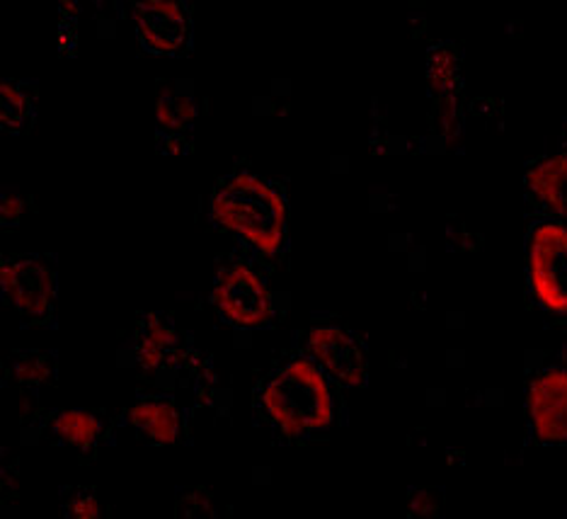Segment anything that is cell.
Segmentation results:
<instances>
[{"instance_id": "1", "label": "cell", "mask_w": 567, "mask_h": 519, "mask_svg": "<svg viewBox=\"0 0 567 519\" xmlns=\"http://www.w3.org/2000/svg\"><path fill=\"white\" fill-rule=\"evenodd\" d=\"M255 406L284 439L323 432L338 415L332 379L308 355L284 359L257 388Z\"/></svg>"}, {"instance_id": "2", "label": "cell", "mask_w": 567, "mask_h": 519, "mask_svg": "<svg viewBox=\"0 0 567 519\" xmlns=\"http://www.w3.org/2000/svg\"><path fill=\"white\" fill-rule=\"evenodd\" d=\"M212 222L262 257L287 248L289 206L284 192L252 171H236L216 183L209 202Z\"/></svg>"}, {"instance_id": "3", "label": "cell", "mask_w": 567, "mask_h": 519, "mask_svg": "<svg viewBox=\"0 0 567 519\" xmlns=\"http://www.w3.org/2000/svg\"><path fill=\"white\" fill-rule=\"evenodd\" d=\"M212 306L230 326L260 330L275 320L277 308L262 272L248 260L234 257L216 269Z\"/></svg>"}, {"instance_id": "4", "label": "cell", "mask_w": 567, "mask_h": 519, "mask_svg": "<svg viewBox=\"0 0 567 519\" xmlns=\"http://www.w3.org/2000/svg\"><path fill=\"white\" fill-rule=\"evenodd\" d=\"M526 277L536 304L567 316V224L540 218L526 238Z\"/></svg>"}, {"instance_id": "5", "label": "cell", "mask_w": 567, "mask_h": 519, "mask_svg": "<svg viewBox=\"0 0 567 519\" xmlns=\"http://www.w3.org/2000/svg\"><path fill=\"white\" fill-rule=\"evenodd\" d=\"M56 287V267L44 255H6L0 260V289L22 320H47L54 311Z\"/></svg>"}, {"instance_id": "6", "label": "cell", "mask_w": 567, "mask_h": 519, "mask_svg": "<svg viewBox=\"0 0 567 519\" xmlns=\"http://www.w3.org/2000/svg\"><path fill=\"white\" fill-rule=\"evenodd\" d=\"M306 355L323 369L332 381L362 388L369 379L367 353L352 330L340 323H316L306 333Z\"/></svg>"}, {"instance_id": "7", "label": "cell", "mask_w": 567, "mask_h": 519, "mask_svg": "<svg viewBox=\"0 0 567 519\" xmlns=\"http://www.w3.org/2000/svg\"><path fill=\"white\" fill-rule=\"evenodd\" d=\"M141 47L156 57H183L192 44V16L179 0H141L132 8Z\"/></svg>"}, {"instance_id": "8", "label": "cell", "mask_w": 567, "mask_h": 519, "mask_svg": "<svg viewBox=\"0 0 567 519\" xmlns=\"http://www.w3.org/2000/svg\"><path fill=\"white\" fill-rule=\"evenodd\" d=\"M526 413L538 442H567V367H548L528 381Z\"/></svg>"}, {"instance_id": "9", "label": "cell", "mask_w": 567, "mask_h": 519, "mask_svg": "<svg viewBox=\"0 0 567 519\" xmlns=\"http://www.w3.org/2000/svg\"><path fill=\"white\" fill-rule=\"evenodd\" d=\"M199 120V105L187 83L163 81L158 83L156 98V124H158V146L165 151H177L185 146L192 126Z\"/></svg>"}, {"instance_id": "10", "label": "cell", "mask_w": 567, "mask_h": 519, "mask_svg": "<svg viewBox=\"0 0 567 519\" xmlns=\"http://www.w3.org/2000/svg\"><path fill=\"white\" fill-rule=\"evenodd\" d=\"M524 190L532 204L546 210L556 222L567 224V149L528 165Z\"/></svg>"}, {"instance_id": "11", "label": "cell", "mask_w": 567, "mask_h": 519, "mask_svg": "<svg viewBox=\"0 0 567 519\" xmlns=\"http://www.w3.org/2000/svg\"><path fill=\"white\" fill-rule=\"evenodd\" d=\"M128 425L134 427L138 437H144L148 445L173 447L183 439V413H179L173 398L165 396H146L138 398L128 408Z\"/></svg>"}, {"instance_id": "12", "label": "cell", "mask_w": 567, "mask_h": 519, "mask_svg": "<svg viewBox=\"0 0 567 519\" xmlns=\"http://www.w3.org/2000/svg\"><path fill=\"white\" fill-rule=\"evenodd\" d=\"M185 345L177 328L161 314L141 316L136 328V359L146 372H161L175 367L183 357Z\"/></svg>"}, {"instance_id": "13", "label": "cell", "mask_w": 567, "mask_h": 519, "mask_svg": "<svg viewBox=\"0 0 567 519\" xmlns=\"http://www.w3.org/2000/svg\"><path fill=\"white\" fill-rule=\"evenodd\" d=\"M49 430L56 442L75 451L93 449L102 435V420L93 410L66 408L51 415Z\"/></svg>"}, {"instance_id": "14", "label": "cell", "mask_w": 567, "mask_h": 519, "mask_svg": "<svg viewBox=\"0 0 567 519\" xmlns=\"http://www.w3.org/2000/svg\"><path fill=\"white\" fill-rule=\"evenodd\" d=\"M34 114V93L20 81H3L0 85V124L6 132L20 134L30 126Z\"/></svg>"}, {"instance_id": "15", "label": "cell", "mask_w": 567, "mask_h": 519, "mask_svg": "<svg viewBox=\"0 0 567 519\" xmlns=\"http://www.w3.org/2000/svg\"><path fill=\"white\" fill-rule=\"evenodd\" d=\"M54 357L47 353H16L8 362L10 379L16 381L24 391L42 388L54 379Z\"/></svg>"}, {"instance_id": "16", "label": "cell", "mask_w": 567, "mask_h": 519, "mask_svg": "<svg viewBox=\"0 0 567 519\" xmlns=\"http://www.w3.org/2000/svg\"><path fill=\"white\" fill-rule=\"evenodd\" d=\"M458 71H461V59L456 49L451 44H436L430 49L427 59V81L430 90L440 98H451L458 85Z\"/></svg>"}, {"instance_id": "17", "label": "cell", "mask_w": 567, "mask_h": 519, "mask_svg": "<svg viewBox=\"0 0 567 519\" xmlns=\"http://www.w3.org/2000/svg\"><path fill=\"white\" fill-rule=\"evenodd\" d=\"M63 515H66V519H105V508H102V502L93 490L81 488L66 500Z\"/></svg>"}, {"instance_id": "18", "label": "cell", "mask_w": 567, "mask_h": 519, "mask_svg": "<svg viewBox=\"0 0 567 519\" xmlns=\"http://www.w3.org/2000/svg\"><path fill=\"white\" fill-rule=\"evenodd\" d=\"M177 519H216L214 498L204 490H192L177 502Z\"/></svg>"}, {"instance_id": "19", "label": "cell", "mask_w": 567, "mask_h": 519, "mask_svg": "<svg viewBox=\"0 0 567 519\" xmlns=\"http://www.w3.org/2000/svg\"><path fill=\"white\" fill-rule=\"evenodd\" d=\"M24 216V197L16 190L8 187L3 194H0V224L3 228H12L20 224V218Z\"/></svg>"}, {"instance_id": "20", "label": "cell", "mask_w": 567, "mask_h": 519, "mask_svg": "<svg viewBox=\"0 0 567 519\" xmlns=\"http://www.w3.org/2000/svg\"><path fill=\"white\" fill-rule=\"evenodd\" d=\"M410 512L417 515V517H424L434 512V502H432V496L427 490H415L410 496Z\"/></svg>"}]
</instances>
